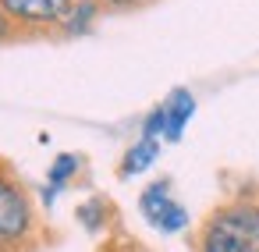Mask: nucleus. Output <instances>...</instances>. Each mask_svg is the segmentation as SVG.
<instances>
[{"label":"nucleus","mask_w":259,"mask_h":252,"mask_svg":"<svg viewBox=\"0 0 259 252\" xmlns=\"http://www.w3.org/2000/svg\"><path fill=\"white\" fill-rule=\"evenodd\" d=\"M100 8H110V11H128V8H139V4H149V0H96Z\"/></svg>","instance_id":"nucleus-10"},{"label":"nucleus","mask_w":259,"mask_h":252,"mask_svg":"<svg viewBox=\"0 0 259 252\" xmlns=\"http://www.w3.org/2000/svg\"><path fill=\"white\" fill-rule=\"evenodd\" d=\"M36 238V206L25 185L0 163V252H18Z\"/></svg>","instance_id":"nucleus-2"},{"label":"nucleus","mask_w":259,"mask_h":252,"mask_svg":"<svg viewBox=\"0 0 259 252\" xmlns=\"http://www.w3.org/2000/svg\"><path fill=\"white\" fill-rule=\"evenodd\" d=\"M199 252H259V199L217 206L199 231Z\"/></svg>","instance_id":"nucleus-1"},{"label":"nucleus","mask_w":259,"mask_h":252,"mask_svg":"<svg viewBox=\"0 0 259 252\" xmlns=\"http://www.w3.org/2000/svg\"><path fill=\"white\" fill-rule=\"evenodd\" d=\"M78 220H82L89 231H100L103 220H107V206H103V199H89V202H82V206H78Z\"/></svg>","instance_id":"nucleus-9"},{"label":"nucleus","mask_w":259,"mask_h":252,"mask_svg":"<svg viewBox=\"0 0 259 252\" xmlns=\"http://www.w3.org/2000/svg\"><path fill=\"white\" fill-rule=\"evenodd\" d=\"M78 167H82V160H78L75 153H57V156H54V163H50V171H47L50 188H43V202H47V206H50V202L57 199V192L78 174Z\"/></svg>","instance_id":"nucleus-7"},{"label":"nucleus","mask_w":259,"mask_h":252,"mask_svg":"<svg viewBox=\"0 0 259 252\" xmlns=\"http://www.w3.org/2000/svg\"><path fill=\"white\" fill-rule=\"evenodd\" d=\"M156 156H160V139H139V142L128 146V153L121 156L117 174H121V178H135V174L149 171V167L156 163Z\"/></svg>","instance_id":"nucleus-6"},{"label":"nucleus","mask_w":259,"mask_h":252,"mask_svg":"<svg viewBox=\"0 0 259 252\" xmlns=\"http://www.w3.org/2000/svg\"><path fill=\"white\" fill-rule=\"evenodd\" d=\"M78 0H0L15 29H61Z\"/></svg>","instance_id":"nucleus-4"},{"label":"nucleus","mask_w":259,"mask_h":252,"mask_svg":"<svg viewBox=\"0 0 259 252\" xmlns=\"http://www.w3.org/2000/svg\"><path fill=\"white\" fill-rule=\"evenodd\" d=\"M139 213L146 217L149 227H156V231H163V234H178V231L188 227V209L170 195V181H167V178H160V181H153V185L142 188V195H139Z\"/></svg>","instance_id":"nucleus-3"},{"label":"nucleus","mask_w":259,"mask_h":252,"mask_svg":"<svg viewBox=\"0 0 259 252\" xmlns=\"http://www.w3.org/2000/svg\"><path fill=\"white\" fill-rule=\"evenodd\" d=\"M15 25H11V18L4 15V8H0V43H8V39H15Z\"/></svg>","instance_id":"nucleus-11"},{"label":"nucleus","mask_w":259,"mask_h":252,"mask_svg":"<svg viewBox=\"0 0 259 252\" xmlns=\"http://www.w3.org/2000/svg\"><path fill=\"white\" fill-rule=\"evenodd\" d=\"M163 114H167V128H163V139L167 142H178L188 128V121L195 117V96L188 89H174L167 100H163Z\"/></svg>","instance_id":"nucleus-5"},{"label":"nucleus","mask_w":259,"mask_h":252,"mask_svg":"<svg viewBox=\"0 0 259 252\" xmlns=\"http://www.w3.org/2000/svg\"><path fill=\"white\" fill-rule=\"evenodd\" d=\"M100 4H96V0H78V4H75V11L68 15V22L61 25V32L64 36H82V32H89L93 29V22L100 18Z\"/></svg>","instance_id":"nucleus-8"}]
</instances>
